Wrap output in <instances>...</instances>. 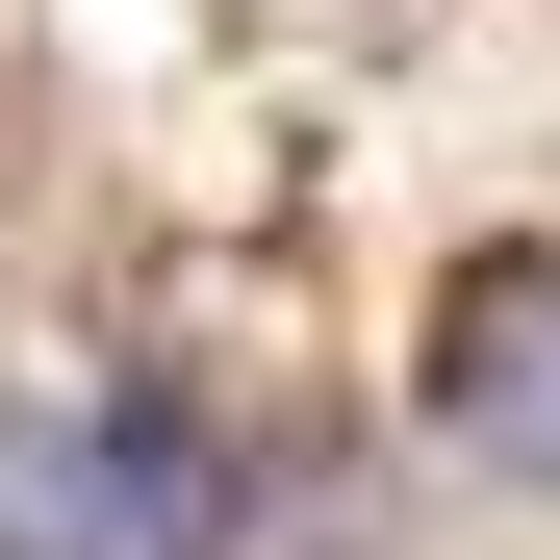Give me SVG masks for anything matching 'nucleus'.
Instances as JSON below:
<instances>
[{
	"label": "nucleus",
	"instance_id": "nucleus-1",
	"mask_svg": "<svg viewBox=\"0 0 560 560\" xmlns=\"http://www.w3.org/2000/svg\"><path fill=\"white\" fill-rule=\"evenodd\" d=\"M77 485H103V560H255V433L205 383H128L77 433Z\"/></svg>",
	"mask_w": 560,
	"mask_h": 560
},
{
	"label": "nucleus",
	"instance_id": "nucleus-2",
	"mask_svg": "<svg viewBox=\"0 0 560 560\" xmlns=\"http://www.w3.org/2000/svg\"><path fill=\"white\" fill-rule=\"evenodd\" d=\"M433 433L485 458L510 510H560V255H510L485 306H458V357H433Z\"/></svg>",
	"mask_w": 560,
	"mask_h": 560
},
{
	"label": "nucleus",
	"instance_id": "nucleus-3",
	"mask_svg": "<svg viewBox=\"0 0 560 560\" xmlns=\"http://www.w3.org/2000/svg\"><path fill=\"white\" fill-rule=\"evenodd\" d=\"M0 560H103V485H77V433H0Z\"/></svg>",
	"mask_w": 560,
	"mask_h": 560
}]
</instances>
